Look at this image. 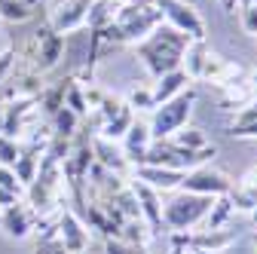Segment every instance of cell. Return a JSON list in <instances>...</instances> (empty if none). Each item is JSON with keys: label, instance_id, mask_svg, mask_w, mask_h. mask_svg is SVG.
<instances>
[{"label": "cell", "instance_id": "d4e9b609", "mask_svg": "<svg viewBox=\"0 0 257 254\" xmlns=\"http://www.w3.org/2000/svg\"><path fill=\"white\" fill-rule=\"evenodd\" d=\"M239 25L248 37H257V4H239Z\"/></svg>", "mask_w": 257, "mask_h": 254}, {"label": "cell", "instance_id": "9a60e30c", "mask_svg": "<svg viewBox=\"0 0 257 254\" xmlns=\"http://www.w3.org/2000/svg\"><path fill=\"white\" fill-rule=\"evenodd\" d=\"M92 153H95V163L104 166L107 172L122 175L125 166H128V160L122 156V150H119L113 141H107V138H92Z\"/></svg>", "mask_w": 257, "mask_h": 254}, {"label": "cell", "instance_id": "30bf717a", "mask_svg": "<svg viewBox=\"0 0 257 254\" xmlns=\"http://www.w3.org/2000/svg\"><path fill=\"white\" fill-rule=\"evenodd\" d=\"M0 227L13 239H28L37 227V214L31 211L28 202H13L7 208H0Z\"/></svg>", "mask_w": 257, "mask_h": 254}, {"label": "cell", "instance_id": "d6986e66", "mask_svg": "<svg viewBox=\"0 0 257 254\" xmlns=\"http://www.w3.org/2000/svg\"><path fill=\"white\" fill-rule=\"evenodd\" d=\"M34 16V7L28 0H0V19L10 22V25H19V22H28Z\"/></svg>", "mask_w": 257, "mask_h": 254}, {"label": "cell", "instance_id": "83f0119b", "mask_svg": "<svg viewBox=\"0 0 257 254\" xmlns=\"http://www.w3.org/2000/svg\"><path fill=\"white\" fill-rule=\"evenodd\" d=\"M230 135H236V138H257V119L242 125V129H236V132H230Z\"/></svg>", "mask_w": 257, "mask_h": 254}, {"label": "cell", "instance_id": "3957f363", "mask_svg": "<svg viewBox=\"0 0 257 254\" xmlns=\"http://www.w3.org/2000/svg\"><path fill=\"white\" fill-rule=\"evenodd\" d=\"M16 52V61H19V68L31 71V74H46L52 71L58 61H61V52H64V37L55 34V31L46 25H40L37 31H31V37L22 40L19 46H13Z\"/></svg>", "mask_w": 257, "mask_h": 254}, {"label": "cell", "instance_id": "4dcf8cb0", "mask_svg": "<svg viewBox=\"0 0 257 254\" xmlns=\"http://www.w3.org/2000/svg\"><path fill=\"white\" fill-rule=\"evenodd\" d=\"M34 254H46V242H43V239H40V245H37V251H34Z\"/></svg>", "mask_w": 257, "mask_h": 254}, {"label": "cell", "instance_id": "ac0fdd59", "mask_svg": "<svg viewBox=\"0 0 257 254\" xmlns=\"http://www.w3.org/2000/svg\"><path fill=\"white\" fill-rule=\"evenodd\" d=\"M52 138H64V141H74V135L80 132V116L68 107H61L52 119Z\"/></svg>", "mask_w": 257, "mask_h": 254}, {"label": "cell", "instance_id": "6da1fadb", "mask_svg": "<svg viewBox=\"0 0 257 254\" xmlns=\"http://www.w3.org/2000/svg\"><path fill=\"white\" fill-rule=\"evenodd\" d=\"M135 49H138V58L144 61V68L153 74V80H159L163 74L178 71L184 65L190 40L181 34V31H175V28H169L163 22V25H156L141 43H135Z\"/></svg>", "mask_w": 257, "mask_h": 254}, {"label": "cell", "instance_id": "603a6c76", "mask_svg": "<svg viewBox=\"0 0 257 254\" xmlns=\"http://www.w3.org/2000/svg\"><path fill=\"white\" fill-rule=\"evenodd\" d=\"M172 141H175L178 147H184V150H202V147H208L205 132H202V129H187V125H184L181 132L172 135Z\"/></svg>", "mask_w": 257, "mask_h": 254}, {"label": "cell", "instance_id": "484cf974", "mask_svg": "<svg viewBox=\"0 0 257 254\" xmlns=\"http://www.w3.org/2000/svg\"><path fill=\"white\" fill-rule=\"evenodd\" d=\"M0 187L10 190V193H16V196H22V193H25V187L19 184V178L13 175V169H10V166H0Z\"/></svg>", "mask_w": 257, "mask_h": 254}, {"label": "cell", "instance_id": "52a82bcc", "mask_svg": "<svg viewBox=\"0 0 257 254\" xmlns=\"http://www.w3.org/2000/svg\"><path fill=\"white\" fill-rule=\"evenodd\" d=\"M236 181H230L220 169H211V166H199V169H190L184 172V181H181V190L187 193H199V196H227L233 190Z\"/></svg>", "mask_w": 257, "mask_h": 254}, {"label": "cell", "instance_id": "f546056e", "mask_svg": "<svg viewBox=\"0 0 257 254\" xmlns=\"http://www.w3.org/2000/svg\"><path fill=\"white\" fill-rule=\"evenodd\" d=\"M184 251H187L184 245H178V242H172V251H169V254H184Z\"/></svg>", "mask_w": 257, "mask_h": 254}, {"label": "cell", "instance_id": "2e32d148", "mask_svg": "<svg viewBox=\"0 0 257 254\" xmlns=\"http://www.w3.org/2000/svg\"><path fill=\"white\" fill-rule=\"evenodd\" d=\"M187 83H190V77H187V71H184V68L163 74V77L156 80V86H153V101H156V104H163V101L175 98L178 92H184V89H187Z\"/></svg>", "mask_w": 257, "mask_h": 254}, {"label": "cell", "instance_id": "7c38bea8", "mask_svg": "<svg viewBox=\"0 0 257 254\" xmlns=\"http://www.w3.org/2000/svg\"><path fill=\"white\" fill-rule=\"evenodd\" d=\"M55 230V239L68 248L71 254H83L86 245H89V230L83 227V220L74 214V211H61L58 214V224L52 227Z\"/></svg>", "mask_w": 257, "mask_h": 254}, {"label": "cell", "instance_id": "5bb4252c", "mask_svg": "<svg viewBox=\"0 0 257 254\" xmlns=\"http://www.w3.org/2000/svg\"><path fill=\"white\" fill-rule=\"evenodd\" d=\"M135 181H141L144 187L156 190V193H169V190L181 187L184 172H178V169H159V166H135Z\"/></svg>", "mask_w": 257, "mask_h": 254}, {"label": "cell", "instance_id": "8fae6325", "mask_svg": "<svg viewBox=\"0 0 257 254\" xmlns=\"http://www.w3.org/2000/svg\"><path fill=\"white\" fill-rule=\"evenodd\" d=\"M132 193L138 199V208H141V217H144V224L150 227L153 236H166V220H163V202H159V193L150 187H144L141 181L132 184Z\"/></svg>", "mask_w": 257, "mask_h": 254}, {"label": "cell", "instance_id": "9c48e42d", "mask_svg": "<svg viewBox=\"0 0 257 254\" xmlns=\"http://www.w3.org/2000/svg\"><path fill=\"white\" fill-rule=\"evenodd\" d=\"M95 7V0H64V4H58L49 16V28L55 31V34H71V31L83 28L86 19H89V10Z\"/></svg>", "mask_w": 257, "mask_h": 254}, {"label": "cell", "instance_id": "836d02e7", "mask_svg": "<svg viewBox=\"0 0 257 254\" xmlns=\"http://www.w3.org/2000/svg\"><path fill=\"white\" fill-rule=\"evenodd\" d=\"M254 89H257V74H254Z\"/></svg>", "mask_w": 257, "mask_h": 254}, {"label": "cell", "instance_id": "e575fe53", "mask_svg": "<svg viewBox=\"0 0 257 254\" xmlns=\"http://www.w3.org/2000/svg\"><path fill=\"white\" fill-rule=\"evenodd\" d=\"M184 254H187V251H184ZM190 254H196V251H190Z\"/></svg>", "mask_w": 257, "mask_h": 254}, {"label": "cell", "instance_id": "f1b7e54d", "mask_svg": "<svg viewBox=\"0 0 257 254\" xmlns=\"http://www.w3.org/2000/svg\"><path fill=\"white\" fill-rule=\"evenodd\" d=\"M220 7L227 10V13H233V10H236V0H220Z\"/></svg>", "mask_w": 257, "mask_h": 254}, {"label": "cell", "instance_id": "e0dca14e", "mask_svg": "<svg viewBox=\"0 0 257 254\" xmlns=\"http://www.w3.org/2000/svg\"><path fill=\"white\" fill-rule=\"evenodd\" d=\"M132 122H135V110L122 101V107L98 125V129H101V138H107V141H122V135L128 132V125H132Z\"/></svg>", "mask_w": 257, "mask_h": 254}, {"label": "cell", "instance_id": "d6a6232c", "mask_svg": "<svg viewBox=\"0 0 257 254\" xmlns=\"http://www.w3.org/2000/svg\"><path fill=\"white\" fill-rule=\"evenodd\" d=\"M239 4H257V0H239Z\"/></svg>", "mask_w": 257, "mask_h": 254}, {"label": "cell", "instance_id": "7a4b0ae2", "mask_svg": "<svg viewBox=\"0 0 257 254\" xmlns=\"http://www.w3.org/2000/svg\"><path fill=\"white\" fill-rule=\"evenodd\" d=\"M156 25H163V13L156 10L153 0L122 4L119 10H113V19L104 25L101 40H107V43H141Z\"/></svg>", "mask_w": 257, "mask_h": 254}, {"label": "cell", "instance_id": "5b68a950", "mask_svg": "<svg viewBox=\"0 0 257 254\" xmlns=\"http://www.w3.org/2000/svg\"><path fill=\"white\" fill-rule=\"evenodd\" d=\"M193 104H196V92H193L190 86L184 92H178L175 98L163 101V104H156L153 107V119H150V135L153 141L159 138H172L175 132H181L190 113H193Z\"/></svg>", "mask_w": 257, "mask_h": 254}, {"label": "cell", "instance_id": "8992f818", "mask_svg": "<svg viewBox=\"0 0 257 254\" xmlns=\"http://www.w3.org/2000/svg\"><path fill=\"white\" fill-rule=\"evenodd\" d=\"M156 10L163 13V22L175 31H181V34L190 40V43H205V22L202 16L193 10L187 0H153Z\"/></svg>", "mask_w": 257, "mask_h": 254}, {"label": "cell", "instance_id": "44dd1931", "mask_svg": "<svg viewBox=\"0 0 257 254\" xmlns=\"http://www.w3.org/2000/svg\"><path fill=\"white\" fill-rule=\"evenodd\" d=\"M233 214V202L230 196H217L211 211L205 214V230H223V224H227V217Z\"/></svg>", "mask_w": 257, "mask_h": 254}, {"label": "cell", "instance_id": "7402d4cb", "mask_svg": "<svg viewBox=\"0 0 257 254\" xmlns=\"http://www.w3.org/2000/svg\"><path fill=\"white\" fill-rule=\"evenodd\" d=\"M64 107L74 110L80 119H83V116H89V107H86V92H83V86H80L77 80H71V83H68V89H64Z\"/></svg>", "mask_w": 257, "mask_h": 254}, {"label": "cell", "instance_id": "1f68e13d", "mask_svg": "<svg viewBox=\"0 0 257 254\" xmlns=\"http://www.w3.org/2000/svg\"><path fill=\"white\" fill-rule=\"evenodd\" d=\"M110 4H119L122 7V4H138V0H110Z\"/></svg>", "mask_w": 257, "mask_h": 254}, {"label": "cell", "instance_id": "277c9868", "mask_svg": "<svg viewBox=\"0 0 257 254\" xmlns=\"http://www.w3.org/2000/svg\"><path fill=\"white\" fill-rule=\"evenodd\" d=\"M214 196H199V193H175L169 202H163V220L169 233H190L196 224H202L205 214L211 211Z\"/></svg>", "mask_w": 257, "mask_h": 254}, {"label": "cell", "instance_id": "4316f807", "mask_svg": "<svg viewBox=\"0 0 257 254\" xmlns=\"http://www.w3.org/2000/svg\"><path fill=\"white\" fill-rule=\"evenodd\" d=\"M13 65H16V52H13V46H10V49H4V52H0V83H4V80L10 77Z\"/></svg>", "mask_w": 257, "mask_h": 254}, {"label": "cell", "instance_id": "cb8c5ba5", "mask_svg": "<svg viewBox=\"0 0 257 254\" xmlns=\"http://www.w3.org/2000/svg\"><path fill=\"white\" fill-rule=\"evenodd\" d=\"M132 110H153L156 107V101H153V89H132L128 92V101H125Z\"/></svg>", "mask_w": 257, "mask_h": 254}, {"label": "cell", "instance_id": "ba28073f", "mask_svg": "<svg viewBox=\"0 0 257 254\" xmlns=\"http://www.w3.org/2000/svg\"><path fill=\"white\" fill-rule=\"evenodd\" d=\"M172 242L184 245L187 251H205V254H217L223 248H230L236 242L233 230H202V233H172Z\"/></svg>", "mask_w": 257, "mask_h": 254}, {"label": "cell", "instance_id": "4fadbf2b", "mask_svg": "<svg viewBox=\"0 0 257 254\" xmlns=\"http://www.w3.org/2000/svg\"><path fill=\"white\" fill-rule=\"evenodd\" d=\"M150 144H153L150 122L135 119L132 125H128V132L122 135V156L128 160V166H141V163H144V153H147Z\"/></svg>", "mask_w": 257, "mask_h": 254}, {"label": "cell", "instance_id": "d590c367", "mask_svg": "<svg viewBox=\"0 0 257 254\" xmlns=\"http://www.w3.org/2000/svg\"><path fill=\"white\" fill-rule=\"evenodd\" d=\"M196 254H205V251H196Z\"/></svg>", "mask_w": 257, "mask_h": 254}, {"label": "cell", "instance_id": "ffe728a7", "mask_svg": "<svg viewBox=\"0 0 257 254\" xmlns=\"http://www.w3.org/2000/svg\"><path fill=\"white\" fill-rule=\"evenodd\" d=\"M187 77L190 80H202V71H205V61H208V49H205V43H190V49H187Z\"/></svg>", "mask_w": 257, "mask_h": 254}]
</instances>
